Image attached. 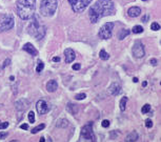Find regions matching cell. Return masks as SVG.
Instances as JSON below:
<instances>
[{
  "label": "cell",
  "mask_w": 161,
  "mask_h": 142,
  "mask_svg": "<svg viewBox=\"0 0 161 142\" xmlns=\"http://www.w3.org/2000/svg\"><path fill=\"white\" fill-rule=\"evenodd\" d=\"M8 136H9V133H6V132H1V133H0V139H5Z\"/></svg>",
  "instance_id": "33"
},
{
  "label": "cell",
  "mask_w": 161,
  "mask_h": 142,
  "mask_svg": "<svg viewBox=\"0 0 161 142\" xmlns=\"http://www.w3.org/2000/svg\"><path fill=\"white\" fill-rule=\"evenodd\" d=\"M0 123H1V121H0Z\"/></svg>",
  "instance_id": "47"
},
{
  "label": "cell",
  "mask_w": 161,
  "mask_h": 142,
  "mask_svg": "<svg viewBox=\"0 0 161 142\" xmlns=\"http://www.w3.org/2000/svg\"><path fill=\"white\" fill-rule=\"evenodd\" d=\"M45 127V124H43V123H41V124H39V125H37L36 127H34L33 130L31 131V133L32 134H37L38 132H40L41 130H43V128Z\"/></svg>",
  "instance_id": "22"
},
{
  "label": "cell",
  "mask_w": 161,
  "mask_h": 142,
  "mask_svg": "<svg viewBox=\"0 0 161 142\" xmlns=\"http://www.w3.org/2000/svg\"><path fill=\"white\" fill-rule=\"evenodd\" d=\"M86 98V95L84 93H80V94H77L75 96V99L76 100H83V99H85Z\"/></svg>",
  "instance_id": "27"
},
{
  "label": "cell",
  "mask_w": 161,
  "mask_h": 142,
  "mask_svg": "<svg viewBox=\"0 0 161 142\" xmlns=\"http://www.w3.org/2000/svg\"><path fill=\"white\" fill-rule=\"evenodd\" d=\"M133 55L136 57V58H142L145 54V52H144V46H143V44L141 41H136L134 43V46H133Z\"/></svg>",
  "instance_id": "9"
},
{
  "label": "cell",
  "mask_w": 161,
  "mask_h": 142,
  "mask_svg": "<svg viewBox=\"0 0 161 142\" xmlns=\"http://www.w3.org/2000/svg\"><path fill=\"white\" fill-rule=\"evenodd\" d=\"M145 126H146L147 128H151V127L153 126V121H152L151 119H146V120H145Z\"/></svg>",
  "instance_id": "30"
},
{
  "label": "cell",
  "mask_w": 161,
  "mask_h": 142,
  "mask_svg": "<svg viewBox=\"0 0 161 142\" xmlns=\"http://www.w3.org/2000/svg\"><path fill=\"white\" fill-rule=\"evenodd\" d=\"M80 67H81V65H80V63H75L74 65L72 66V68L74 69V70H79L80 69Z\"/></svg>",
  "instance_id": "34"
},
{
  "label": "cell",
  "mask_w": 161,
  "mask_h": 142,
  "mask_svg": "<svg viewBox=\"0 0 161 142\" xmlns=\"http://www.w3.org/2000/svg\"><path fill=\"white\" fill-rule=\"evenodd\" d=\"M133 81H134L135 83H137V82H138V78H136V77H135V78H133Z\"/></svg>",
  "instance_id": "40"
},
{
  "label": "cell",
  "mask_w": 161,
  "mask_h": 142,
  "mask_svg": "<svg viewBox=\"0 0 161 142\" xmlns=\"http://www.w3.org/2000/svg\"><path fill=\"white\" fill-rule=\"evenodd\" d=\"M39 142H45V139H44L43 137H41V138H40V140H39Z\"/></svg>",
  "instance_id": "41"
},
{
  "label": "cell",
  "mask_w": 161,
  "mask_h": 142,
  "mask_svg": "<svg viewBox=\"0 0 161 142\" xmlns=\"http://www.w3.org/2000/svg\"><path fill=\"white\" fill-rule=\"evenodd\" d=\"M126 102H127V97H122L121 100H120V111L121 112H124L125 108H126Z\"/></svg>",
  "instance_id": "21"
},
{
  "label": "cell",
  "mask_w": 161,
  "mask_h": 142,
  "mask_svg": "<svg viewBox=\"0 0 161 142\" xmlns=\"http://www.w3.org/2000/svg\"><path fill=\"white\" fill-rule=\"evenodd\" d=\"M31 105V103L28 99H25V98H22L20 100H18L15 102V107L18 112H24V111H27V109L30 107Z\"/></svg>",
  "instance_id": "10"
},
{
  "label": "cell",
  "mask_w": 161,
  "mask_h": 142,
  "mask_svg": "<svg viewBox=\"0 0 161 142\" xmlns=\"http://www.w3.org/2000/svg\"><path fill=\"white\" fill-rule=\"evenodd\" d=\"M143 32V28L141 27V25H135L133 28V33L134 34H140Z\"/></svg>",
  "instance_id": "24"
},
{
  "label": "cell",
  "mask_w": 161,
  "mask_h": 142,
  "mask_svg": "<svg viewBox=\"0 0 161 142\" xmlns=\"http://www.w3.org/2000/svg\"><path fill=\"white\" fill-rule=\"evenodd\" d=\"M150 62L153 64V65H157V60L155 59V58H153V59L150 60Z\"/></svg>",
  "instance_id": "37"
},
{
  "label": "cell",
  "mask_w": 161,
  "mask_h": 142,
  "mask_svg": "<svg viewBox=\"0 0 161 142\" xmlns=\"http://www.w3.org/2000/svg\"><path fill=\"white\" fill-rule=\"evenodd\" d=\"M107 91H108V94H111V95H113V96H117V95H119L120 92H121V86H120L119 83L113 82L112 84L108 86Z\"/></svg>",
  "instance_id": "12"
},
{
  "label": "cell",
  "mask_w": 161,
  "mask_h": 142,
  "mask_svg": "<svg viewBox=\"0 0 161 142\" xmlns=\"http://www.w3.org/2000/svg\"><path fill=\"white\" fill-rule=\"evenodd\" d=\"M146 84H147L146 81H143V82H142V85H143V86H146Z\"/></svg>",
  "instance_id": "42"
},
{
  "label": "cell",
  "mask_w": 161,
  "mask_h": 142,
  "mask_svg": "<svg viewBox=\"0 0 161 142\" xmlns=\"http://www.w3.org/2000/svg\"><path fill=\"white\" fill-rule=\"evenodd\" d=\"M138 139V133L136 131H133L125 137V142H136Z\"/></svg>",
  "instance_id": "18"
},
{
  "label": "cell",
  "mask_w": 161,
  "mask_h": 142,
  "mask_svg": "<svg viewBox=\"0 0 161 142\" xmlns=\"http://www.w3.org/2000/svg\"><path fill=\"white\" fill-rule=\"evenodd\" d=\"M0 108H1V104H0Z\"/></svg>",
  "instance_id": "46"
},
{
  "label": "cell",
  "mask_w": 161,
  "mask_h": 142,
  "mask_svg": "<svg viewBox=\"0 0 161 142\" xmlns=\"http://www.w3.org/2000/svg\"><path fill=\"white\" fill-rule=\"evenodd\" d=\"M14 27V18L12 15H1L0 16V32H5Z\"/></svg>",
  "instance_id": "6"
},
{
  "label": "cell",
  "mask_w": 161,
  "mask_h": 142,
  "mask_svg": "<svg viewBox=\"0 0 161 142\" xmlns=\"http://www.w3.org/2000/svg\"><path fill=\"white\" fill-rule=\"evenodd\" d=\"M127 14H128V16H130V17H133V18L138 17L141 14V9L138 8V6H133V8L128 9Z\"/></svg>",
  "instance_id": "16"
},
{
  "label": "cell",
  "mask_w": 161,
  "mask_h": 142,
  "mask_svg": "<svg viewBox=\"0 0 161 142\" xmlns=\"http://www.w3.org/2000/svg\"><path fill=\"white\" fill-rule=\"evenodd\" d=\"M113 29H114V23L113 22H106L100 28L98 36L101 38V39L107 40V39H109V38L112 37Z\"/></svg>",
  "instance_id": "7"
},
{
  "label": "cell",
  "mask_w": 161,
  "mask_h": 142,
  "mask_svg": "<svg viewBox=\"0 0 161 142\" xmlns=\"http://www.w3.org/2000/svg\"><path fill=\"white\" fill-rule=\"evenodd\" d=\"M64 56H65V63L73 62L76 58V54L72 49H66L64 51Z\"/></svg>",
  "instance_id": "14"
},
{
  "label": "cell",
  "mask_w": 161,
  "mask_h": 142,
  "mask_svg": "<svg viewBox=\"0 0 161 142\" xmlns=\"http://www.w3.org/2000/svg\"><path fill=\"white\" fill-rule=\"evenodd\" d=\"M36 109H37L38 114L44 115V114L50 112V106H49V104L47 103L45 100H39L36 104Z\"/></svg>",
  "instance_id": "11"
},
{
  "label": "cell",
  "mask_w": 161,
  "mask_h": 142,
  "mask_svg": "<svg viewBox=\"0 0 161 142\" xmlns=\"http://www.w3.org/2000/svg\"><path fill=\"white\" fill-rule=\"evenodd\" d=\"M151 29H152L153 31H159V30H160V24L157 23V22H153V23L151 24Z\"/></svg>",
  "instance_id": "29"
},
{
  "label": "cell",
  "mask_w": 161,
  "mask_h": 142,
  "mask_svg": "<svg viewBox=\"0 0 161 142\" xmlns=\"http://www.w3.org/2000/svg\"><path fill=\"white\" fill-rule=\"evenodd\" d=\"M10 79H11V80L13 81V80H14V79H15V78H14V76H11V77H10Z\"/></svg>",
  "instance_id": "43"
},
{
  "label": "cell",
  "mask_w": 161,
  "mask_h": 142,
  "mask_svg": "<svg viewBox=\"0 0 161 142\" xmlns=\"http://www.w3.org/2000/svg\"><path fill=\"white\" fill-rule=\"evenodd\" d=\"M10 62H11V60H10V59H5V61H4V64L2 65V67L4 68L6 65H9V64H10Z\"/></svg>",
  "instance_id": "36"
},
{
  "label": "cell",
  "mask_w": 161,
  "mask_h": 142,
  "mask_svg": "<svg viewBox=\"0 0 161 142\" xmlns=\"http://www.w3.org/2000/svg\"><path fill=\"white\" fill-rule=\"evenodd\" d=\"M81 136L86 142H95V135L93 132V123L89 122L81 130Z\"/></svg>",
  "instance_id": "8"
},
{
  "label": "cell",
  "mask_w": 161,
  "mask_h": 142,
  "mask_svg": "<svg viewBox=\"0 0 161 142\" xmlns=\"http://www.w3.org/2000/svg\"><path fill=\"white\" fill-rule=\"evenodd\" d=\"M99 57H100V59H102V60H107L109 58V55L106 53L104 50H101L100 53H99Z\"/></svg>",
  "instance_id": "23"
},
{
  "label": "cell",
  "mask_w": 161,
  "mask_h": 142,
  "mask_svg": "<svg viewBox=\"0 0 161 142\" xmlns=\"http://www.w3.org/2000/svg\"><path fill=\"white\" fill-rule=\"evenodd\" d=\"M58 88V82L56 80H50L47 83V91L49 93H54Z\"/></svg>",
  "instance_id": "15"
},
{
  "label": "cell",
  "mask_w": 161,
  "mask_h": 142,
  "mask_svg": "<svg viewBox=\"0 0 161 142\" xmlns=\"http://www.w3.org/2000/svg\"><path fill=\"white\" fill-rule=\"evenodd\" d=\"M142 1H146V0H142Z\"/></svg>",
  "instance_id": "45"
},
{
  "label": "cell",
  "mask_w": 161,
  "mask_h": 142,
  "mask_svg": "<svg viewBox=\"0 0 161 142\" xmlns=\"http://www.w3.org/2000/svg\"><path fill=\"white\" fill-rule=\"evenodd\" d=\"M33 20H32V22L30 23V25L28 27V33L31 35L35 37L37 40H41L42 38L44 37V35H45V31H47V28L44 27V25L40 24L39 21H38V18L36 15H34L33 17Z\"/></svg>",
  "instance_id": "3"
},
{
  "label": "cell",
  "mask_w": 161,
  "mask_h": 142,
  "mask_svg": "<svg viewBox=\"0 0 161 142\" xmlns=\"http://www.w3.org/2000/svg\"><path fill=\"white\" fill-rule=\"evenodd\" d=\"M43 68H44V63L41 60H39V61H38V64H37V67H36V72L37 73H41Z\"/></svg>",
  "instance_id": "25"
},
{
  "label": "cell",
  "mask_w": 161,
  "mask_h": 142,
  "mask_svg": "<svg viewBox=\"0 0 161 142\" xmlns=\"http://www.w3.org/2000/svg\"><path fill=\"white\" fill-rule=\"evenodd\" d=\"M53 61L54 62H59L60 61V57H54L53 58Z\"/></svg>",
  "instance_id": "38"
},
{
  "label": "cell",
  "mask_w": 161,
  "mask_h": 142,
  "mask_svg": "<svg viewBox=\"0 0 161 142\" xmlns=\"http://www.w3.org/2000/svg\"><path fill=\"white\" fill-rule=\"evenodd\" d=\"M20 128H21V130H28V128H29V124L23 123V124L20 125Z\"/></svg>",
  "instance_id": "35"
},
{
  "label": "cell",
  "mask_w": 161,
  "mask_h": 142,
  "mask_svg": "<svg viewBox=\"0 0 161 142\" xmlns=\"http://www.w3.org/2000/svg\"><path fill=\"white\" fill-rule=\"evenodd\" d=\"M149 15H146V16H144V17H142V21H144V22H146V20L149 19Z\"/></svg>",
  "instance_id": "39"
},
{
  "label": "cell",
  "mask_w": 161,
  "mask_h": 142,
  "mask_svg": "<svg viewBox=\"0 0 161 142\" xmlns=\"http://www.w3.org/2000/svg\"><path fill=\"white\" fill-rule=\"evenodd\" d=\"M92 0H68V3L72 6V10L75 13H81L84 11Z\"/></svg>",
  "instance_id": "5"
},
{
  "label": "cell",
  "mask_w": 161,
  "mask_h": 142,
  "mask_svg": "<svg viewBox=\"0 0 161 142\" xmlns=\"http://www.w3.org/2000/svg\"><path fill=\"white\" fill-rule=\"evenodd\" d=\"M101 125H102V127H108L109 126V121L106 120V119H104L103 121L101 122Z\"/></svg>",
  "instance_id": "32"
},
{
  "label": "cell",
  "mask_w": 161,
  "mask_h": 142,
  "mask_svg": "<svg viewBox=\"0 0 161 142\" xmlns=\"http://www.w3.org/2000/svg\"><path fill=\"white\" fill-rule=\"evenodd\" d=\"M22 50L24 52H27V53H29L30 55H32V56H37L38 55V51L35 49V46L33 45V44L30 43V42L25 43L23 45V48H22Z\"/></svg>",
  "instance_id": "13"
},
{
  "label": "cell",
  "mask_w": 161,
  "mask_h": 142,
  "mask_svg": "<svg viewBox=\"0 0 161 142\" xmlns=\"http://www.w3.org/2000/svg\"><path fill=\"white\" fill-rule=\"evenodd\" d=\"M9 126V122H1L0 123V130H5Z\"/></svg>",
  "instance_id": "31"
},
{
  "label": "cell",
  "mask_w": 161,
  "mask_h": 142,
  "mask_svg": "<svg viewBox=\"0 0 161 142\" xmlns=\"http://www.w3.org/2000/svg\"><path fill=\"white\" fill-rule=\"evenodd\" d=\"M11 142H19L18 140H13V141H11Z\"/></svg>",
  "instance_id": "44"
},
{
  "label": "cell",
  "mask_w": 161,
  "mask_h": 142,
  "mask_svg": "<svg viewBox=\"0 0 161 142\" xmlns=\"http://www.w3.org/2000/svg\"><path fill=\"white\" fill-rule=\"evenodd\" d=\"M128 35H130V30L122 29V30L120 31L119 35H118V38H119V40H123L124 38H125L126 36H128Z\"/></svg>",
  "instance_id": "20"
},
{
  "label": "cell",
  "mask_w": 161,
  "mask_h": 142,
  "mask_svg": "<svg viewBox=\"0 0 161 142\" xmlns=\"http://www.w3.org/2000/svg\"><path fill=\"white\" fill-rule=\"evenodd\" d=\"M28 117H29V121L31 122V123H34V122H35V113L34 112H30Z\"/></svg>",
  "instance_id": "28"
},
{
  "label": "cell",
  "mask_w": 161,
  "mask_h": 142,
  "mask_svg": "<svg viewBox=\"0 0 161 142\" xmlns=\"http://www.w3.org/2000/svg\"><path fill=\"white\" fill-rule=\"evenodd\" d=\"M67 125H68V120L65 118H61L56 122V126L59 128H65Z\"/></svg>",
  "instance_id": "19"
},
{
  "label": "cell",
  "mask_w": 161,
  "mask_h": 142,
  "mask_svg": "<svg viewBox=\"0 0 161 142\" xmlns=\"http://www.w3.org/2000/svg\"><path fill=\"white\" fill-rule=\"evenodd\" d=\"M57 0H41L40 13L44 17H52L57 10Z\"/></svg>",
  "instance_id": "4"
},
{
  "label": "cell",
  "mask_w": 161,
  "mask_h": 142,
  "mask_svg": "<svg viewBox=\"0 0 161 142\" xmlns=\"http://www.w3.org/2000/svg\"><path fill=\"white\" fill-rule=\"evenodd\" d=\"M66 111L70 113V114H72V115H76L77 113H78L79 111V107L77 104H74V103H67L66 104Z\"/></svg>",
  "instance_id": "17"
},
{
  "label": "cell",
  "mask_w": 161,
  "mask_h": 142,
  "mask_svg": "<svg viewBox=\"0 0 161 142\" xmlns=\"http://www.w3.org/2000/svg\"><path fill=\"white\" fill-rule=\"evenodd\" d=\"M115 5L112 0H97L89 9V19L93 23L105 16L114 15Z\"/></svg>",
  "instance_id": "1"
},
{
  "label": "cell",
  "mask_w": 161,
  "mask_h": 142,
  "mask_svg": "<svg viewBox=\"0 0 161 142\" xmlns=\"http://www.w3.org/2000/svg\"><path fill=\"white\" fill-rule=\"evenodd\" d=\"M151 112V105L150 104H144L142 106V108H141V113L142 114H147Z\"/></svg>",
  "instance_id": "26"
},
{
  "label": "cell",
  "mask_w": 161,
  "mask_h": 142,
  "mask_svg": "<svg viewBox=\"0 0 161 142\" xmlns=\"http://www.w3.org/2000/svg\"><path fill=\"white\" fill-rule=\"evenodd\" d=\"M36 0H17L16 10L17 14L22 20H29L32 19L35 15Z\"/></svg>",
  "instance_id": "2"
}]
</instances>
